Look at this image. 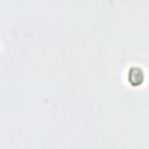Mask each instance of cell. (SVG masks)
Segmentation results:
<instances>
[{"mask_svg": "<svg viewBox=\"0 0 149 149\" xmlns=\"http://www.w3.org/2000/svg\"><path fill=\"white\" fill-rule=\"evenodd\" d=\"M128 77H129V81L133 85H139L143 80V71L139 66H133L128 72Z\"/></svg>", "mask_w": 149, "mask_h": 149, "instance_id": "cell-1", "label": "cell"}]
</instances>
